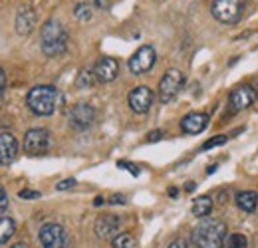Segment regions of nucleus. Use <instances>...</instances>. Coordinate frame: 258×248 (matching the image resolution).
<instances>
[{
    "mask_svg": "<svg viewBox=\"0 0 258 248\" xmlns=\"http://www.w3.org/2000/svg\"><path fill=\"white\" fill-rule=\"evenodd\" d=\"M226 240V224L219 218H203L193 230L197 248H223Z\"/></svg>",
    "mask_w": 258,
    "mask_h": 248,
    "instance_id": "f257e3e1",
    "label": "nucleus"
},
{
    "mask_svg": "<svg viewBox=\"0 0 258 248\" xmlns=\"http://www.w3.org/2000/svg\"><path fill=\"white\" fill-rule=\"evenodd\" d=\"M40 46L48 58H58L68 50V32L58 20H48L40 30Z\"/></svg>",
    "mask_w": 258,
    "mask_h": 248,
    "instance_id": "f03ea898",
    "label": "nucleus"
},
{
    "mask_svg": "<svg viewBox=\"0 0 258 248\" xmlns=\"http://www.w3.org/2000/svg\"><path fill=\"white\" fill-rule=\"evenodd\" d=\"M60 103V93L54 86H36L26 95V105L36 115H52Z\"/></svg>",
    "mask_w": 258,
    "mask_h": 248,
    "instance_id": "7ed1b4c3",
    "label": "nucleus"
},
{
    "mask_svg": "<svg viewBox=\"0 0 258 248\" xmlns=\"http://www.w3.org/2000/svg\"><path fill=\"white\" fill-rule=\"evenodd\" d=\"M242 10H244L242 0H213V4H211L213 16L223 24L238 22L242 16Z\"/></svg>",
    "mask_w": 258,
    "mask_h": 248,
    "instance_id": "20e7f679",
    "label": "nucleus"
},
{
    "mask_svg": "<svg viewBox=\"0 0 258 248\" xmlns=\"http://www.w3.org/2000/svg\"><path fill=\"white\" fill-rule=\"evenodd\" d=\"M183 84H185V78H183V74L179 70H175V68L167 70L165 76L161 78V82H159V99L163 103L173 101L179 95Z\"/></svg>",
    "mask_w": 258,
    "mask_h": 248,
    "instance_id": "39448f33",
    "label": "nucleus"
},
{
    "mask_svg": "<svg viewBox=\"0 0 258 248\" xmlns=\"http://www.w3.org/2000/svg\"><path fill=\"white\" fill-rule=\"evenodd\" d=\"M52 145V137L48 129L36 127V129H28L24 135V151L28 155H42L50 149Z\"/></svg>",
    "mask_w": 258,
    "mask_h": 248,
    "instance_id": "423d86ee",
    "label": "nucleus"
},
{
    "mask_svg": "<svg viewBox=\"0 0 258 248\" xmlns=\"http://www.w3.org/2000/svg\"><path fill=\"white\" fill-rule=\"evenodd\" d=\"M38 238L44 248H66L68 244V234H66L64 226L58 222H46L40 228Z\"/></svg>",
    "mask_w": 258,
    "mask_h": 248,
    "instance_id": "0eeeda50",
    "label": "nucleus"
},
{
    "mask_svg": "<svg viewBox=\"0 0 258 248\" xmlns=\"http://www.w3.org/2000/svg\"><path fill=\"white\" fill-rule=\"evenodd\" d=\"M157 60V54H155V48L153 46H141L131 58H129V72L135 74V76H141L145 72H149Z\"/></svg>",
    "mask_w": 258,
    "mask_h": 248,
    "instance_id": "6e6552de",
    "label": "nucleus"
},
{
    "mask_svg": "<svg viewBox=\"0 0 258 248\" xmlns=\"http://www.w3.org/2000/svg\"><path fill=\"white\" fill-rule=\"evenodd\" d=\"M94 119H96V109L88 103H76L68 113V123L78 131H84V129L92 127Z\"/></svg>",
    "mask_w": 258,
    "mask_h": 248,
    "instance_id": "1a4fd4ad",
    "label": "nucleus"
},
{
    "mask_svg": "<svg viewBox=\"0 0 258 248\" xmlns=\"http://www.w3.org/2000/svg\"><path fill=\"white\" fill-rule=\"evenodd\" d=\"M129 107L135 111V113H147L153 105V92L147 88V86H139V88H133L129 92Z\"/></svg>",
    "mask_w": 258,
    "mask_h": 248,
    "instance_id": "9d476101",
    "label": "nucleus"
},
{
    "mask_svg": "<svg viewBox=\"0 0 258 248\" xmlns=\"http://www.w3.org/2000/svg\"><path fill=\"white\" fill-rule=\"evenodd\" d=\"M256 90L250 88V86H240L236 88L234 92L228 95V103H230V109L232 111H240V109H246L250 107L254 101H256Z\"/></svg>",
    "mask_w": 258,
    "mask_h": 248,
    "instance_id": "9b49d317",
    "label": "nucleus"
},
{
    "mask_svg": "<svg viewBox=\"0 0 258 248\" xmlns=\"http://www.w3.org/2000/svg\"><path fill=\"white\" fill-rule=\"evenodd\" d=\"M119 218L115 215H103L96 220V234L101 240H113L119 234Z\"/></svg>",
    "mask_w": 258,
    "mask_h": 248,
    "instance_id": "f8f14e48",
    "label": "nucleus"
},
{
    "mask_svg": "<svg viewBox=\"0 0 258 248\" xmlns=\"http://www.w3.org/2000/svg\"><path fill=\"white\" fill-rule=\"evenodd\" d=\"M18 155V141L12 133H0V165L6 167L14 163Z\"/></svg>",
    "mask_w": 258,
    "mask_h": 248,
    "instance_id": "ddd939ff",
    "label": "nucleus"
},
{
    "mask_svg": "<svg viewBox=\"0 0 258 248\" xmlns=\"http://www.w3.org/2000/svg\"><path fill=\"white\" fill-rule=\"evenodd\" d=\"M16 32L20 36H28L36 28V12L32 6H20L16 12Z\"/></svg>",
    "mask_w": 258,
    "mask_h": 248,
    "instance_id": "4468645a",
    "label": "nucleus"
},
{
    "mask_svg": "<svg viewBox=\"0 0 258 248\" xmlns=\"http://www.w3.org/2000/svg\"><path fill=\"white\" fill-rule=\"evenodd\" d=\"M94 72H96L97 82H113L119 74V64L115 58H101L94 66Z\"/></svg>",
    "mask_w": 258,
    "mask_h": 248,
    "instance_id": "2eb2a0df",
    "label": "nucleus"
},
{
    "mask_svg": "<svg viewBox=\"0 0 258 248\" xmlns=\"http://www.w3.org/2000/svg\"><path fill=\"white\" fill-rule=\"evenodd\" d=\"M207 125H209V115H207V113H199V111L189 113V115H185V117L181 119V129H183L185 133H189V135L203 133V131L207 129Z\"/></svg>",
    "mask_w": 258,
    "mask_h": 248,
    "instance_id": "dca6fc26",
    "label": "nucleus"
},
{
    "mask_svg": "<svg viewBox=\"0 0 258 248\" xmlns=\"http://www.w3.org/2000/svg\"><path fill=\"white\" fill-rule=\"evenodd\" d=\"M236 205L244 213H254L258 209V193L256 191H242L236 195Z\"/></svg>",
    "mask_w": 258,
    "mask_h": 248,
    "instance_id": "f3484780",
    "label": "nucleus"
},
{
    "mask_svg": "<svg viewBox=\"0 0 258 248\" xmlns=\"http://www.w3.org/2000/svg\"><path fill=\"white\" fill-rule=\"evenodd\" d=\"M213 211V201H211V197H199V199H195L193 203V215L199 218H205L209 213Z\"/></svg>",
    "mask_w": 258,
    "mask_h": 248,
    "instance_id": "a211bd4d",
    "label": "nucleus"
},
{
    "mask_svg": "<svg viewBox=\"0 0 258 248\" xmlns=\"http://www.w3.org/2000/svg\"><path fill=\"white\" fill-rule=\"evenodd\" d=\"M16 232V224L10 217H0V244H6Z\"/></svg>",
    "mask_w": 258,
    "mask_h": 248,
    "instance_id": "6ab92c4d",
    "label": "nucleus"
},
{
    "mask_svg": "<svg viewBox=\"0 0 258 248\" xmlns=\"http://www.w3.org/2000/svg\"><path fill=\"white\" fill-rule=\"evenodd\" d=\"M96 82H97V78L94 70H82V72L78 74V78H76V88H78V90H90Z\"/></svg>",
    "mask_w": 258,
    "mask_h": 248,
    "instance_id": "aec40b11",
    "label": "nucleus"
},
{
    "mask_svg": "<svg viewBox=\"0 0 258 248\" xmlns=\"http://www.w3.org/2000/svg\"><path fill=\"white\" fill-rule=\"evenodd\" d=\"M74 16H76L80 22L92 20V16H94V4H90V2H80V4H76Z\"/></svg>",
    "mask_w": 258,
    "mask_h": 248,
    "instance_id": "412c9836",
    "label": "nucleus"
},
{
    "mask_svg": "<svg viewBox=\"0 0 258 248\" xmlns=\"http://www.w3.org/2000/svg\"><path fill=\"white\" fill-rule=\"evenodd\" d=\"M111 242H113V248H135L137 246V240H135L133 234H129V232H119Z\"/></svg>",
    "mask_w": 258,
    "mask_h": 248,
    "instance_id": "4be33fe9",
    "label": "nucleus"
},
{
    "mask_svg": "<svg viewBox=\"0 0 258 248\" xmlns=\"http://www.w3.org/2000/svg\"><path fill=\"white\" fill-rule=\"evenodd\" d=\"M246 244H248L246 236H244V234H238V232L228 234V236H226V240H225L226 248H246Z\"/></svg>",
    "mask_w": 258,
    "mask_h": 248,
    "instance_id": "5701e85b",
    "label": "nucleus"
},
{
    "mask_svg": "<svg viewBox=\"0 0 258 248\" xmlns=\"http://www.w3.org/2000/svg\"><path fill=\"white\" fill-rule=\"evenodd\" d=\"M226 141H228V137H226V135H217V137H213V139H209V141H205V145H203V149L207 151V149H213V147H219V145H225Z\"/></svg>",
    "mask_w": 258,
    "mask_h": 248,
    "instance_id": "b1692460",
    "label": "nucleus"
},
{
    "mask_svg": "<svg viewBox=\"0 0 258 248\" xmlns=\"http://www.w3.org/2000/svg\"><path fill=\"white\" fill-rule=\"evenodd\" d=\"M18 197L20 199H40V193L38 191H30V189H22L18 193Z\"/></svg>",
    "mask_w": 258,
    "mask_h": 248,
    "instance_id": "393cba45",
    "label": "nucleus"
},
{
    "mask_svg": "<svg viewBox=\"0 0 258 248\" xmlns=\"http://www.w3.org/2000/svg\"><path fill=\"white\" fill-rule=\"evenodd\" d=\"M6 209H8V195H6V191L0 185V215H2Z\"/></svg>",
    "mask_w": 258,
    "mask_h": 248,
    "instance_id": "a878e982",
    "label": "nucleus"
},
{
    "mask_svg": "<svg viewBox=\"0 0 258 248\" xmlns=\"http://www.w3.org/2000/svg\"><path fill=\"white\" fill-rule=\"evenodd\" d=\"M167 248H191V242L187 238H177V240H173Z\"/></svg>",
    "mask_w": 258,
    "mask_h": 248,
    "instance_id": "bb28decb",
    "label": "nucleus"
},
{
    "mask_svg": "<svg viewBox=\"0 0 258 248\" xmlns=\"http://www.w3.org/2000/svg\"><path fill=\"white\" fill-rule=\"evenodd\" d=\"M117 165H119V167H125L129 173H131V175H139V167H137V165H133V163H127V161H119Z\"/></svg>",
    "mask_w": 258,
    "mask_h": 248,
    "instance_id": "cd10ccee",
    "label": "nucleus"
},
{
    "mask_svg": "<svg viewBox=\"0 0 258 248\" xmlns=\"http://www.w3.org/2000/svg\"><path fill=\"white\" fill-rule=\"evenodd\" d=\"M74 185H76V179H66L62 183H58L56 189H58V191H66V189H72Z\"/></svg>",
    "mask_w": 258,
    "mask_h": 248,
    "instance_id": "c85d7f7f",
    "label": "nucleus"
},
{
    "mask_svg": "<svg viewBox=\"0 0 258 248\" xmlns=\"http://www.w3.org/2000/svg\"><path fill=\"white\" fill-rule=\"evenodd\" d=\"M109 203H111V205H125V197H123V195H113V197L109 199Z\"/></svg>",
    "mask_w": 258,
    "mask_h": 248,
    "instance_id": "c756f323",
    "label": "nucleus"
},
{
    "mask_svg": "<svg viewBox=\"0 0 258 248\" xmlns=\"http://www.w3.org/2000/svg\"><path fill=\"white\" fill-rule=\"evenodd\" d=\"M161 137H163V131H151V133L147 135V141H151V143H153V141H159Z\"/></svg>",
    "mask_w": 258,
    "mask_h": 248,
    "instance_id": "7c9ffc66",
    "label": "nucleus"
},
{
    "mask_svg": "<svg viewBox=\"0 0 258 248\" xmlns=\"http://www.w3.org/2000/svg\"><path fill=\"white\" fill-rule=\"evenodd\" d=\"M4 88H6V74H4V70L0 68V97H2V93H4Z\"/></svg>",
    "mask_w": 258,
    "mask_h": 248,
    "instance_id": "2f4dec72",
    "label": "nucleus"
},
{
    "mask_svg": "<svg viewBox=\"0 0 258 248\" xmlns=\"http://www.w3.org/2000/svg\"><path fill=\"white\" fill-rule=\"evenodd\" d=\"M185 191H187V193H191V191H195V183H193V181L185 183Z\"/></svg>",
    "mask_w": 258,
    "mask_h": 248,
    "instance_id": "473e14b6",
    "label": "nucleus"
},
{
    "mask_svg": "<svg viewBox=\"0 0 258 248\" xmlns=\"http://www.w3.org/2000/svg\"><path fill=\"white\" fill-rule=\"evenodd\" d=\"M10 248H28V244H24V242H16L14 246H10Z\"/></svg>",
    "mask_w": 258,
    "mask_h": 248,
    "instance_id": "72a5a7b5",
    "label": "nucleus"
},
{
    "mask_svg": "<svg viewBox=\"0 0 258 248\" xmlns=\"http://www.w3.org/2000/svg\"><path fill=\"white\" fill-rule=\"evenodd\" d=\"M94 205H96V207H99V205H103V199H101V197H97L96 201H94Z\"/></svg>",
    "mask_w": 258,
    "mask_h": 248,
    "instance_id": "f704fd0d",
    "label": "nucleus"
},
{
    "mask_svg": "<svg viewBox=\"0 0 258 248\" xmlns=\"http://www.w3.org/2000/svg\"><path fill=\"white\" fill-rule=\"evenodd\" d=\"M215 169H217V165H211V167H209V171H207V173H209V175H211V173H215Z\"/></svg>",
    "mask_w": 258,
    "mask_h": 248,
    "instance_id": "c9c22d12",
    "label": "nucleus"
}]
</instances>
